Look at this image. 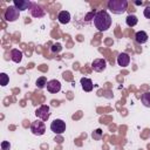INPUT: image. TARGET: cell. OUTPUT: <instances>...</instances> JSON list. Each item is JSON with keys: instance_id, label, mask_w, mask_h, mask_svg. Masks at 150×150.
Returning <instances> with one entry per match:
<instances>
[{"instance_id": "obj_1", "label": "cell", "mask_w": 150, "mask_h": 150, "mask_svg": "<svg viewBox=\"0 0 150 150\" xmlns=\"http://www.w3.org/2000/svg\"><path fill=\"white\" fill-rule=\"evenodd\" d=\"M93 21H94L95 28H97V30L100 32H104L109 29L111 26V16L107 11H103V9L95 13Z\"/></svg>"}, {"instance_id": "obj_2", "label": "cell", "mask_w": 150, "mask_h": 150, "mask_svg": "<svg viewBox=\"0 0 150 150\" xmlns=\"http://www.w3.org/2000/svg\"><path fill=\"white\" fill-rule=\"evenodd\" d=\"M128 8L127 0H110L108 2V9L112 14H123Z\"/></svg>"}, {"instance_id": "obj_3", "label": "cell", "mask_w": 150, "mask_h": 150, "mask_svg": "<svg viewBox=\"0 0 150 150\" xmlns=\"http://www.w3.org/2000/svg\"><path fill=\"white\" fill-rule=\"evenodd\" d=\"M19 16H20V11H19L14 5L7 7L6 11H5V14H4L5 20L8 21V22H14V21H16V20L19 19Z\"/></svg>"}, {"instance_id": "obj_4", "label": "cell", "mask_w": 150, "mask_h": 150, "mask_svg": "<svg viewBox=\"0 0 150 150\" xmlns=\"http://www.w3.org/2000/svg\"><path fill=\"white\" fill-rule=\"evenodd\" d=\"M30 131L35 136H42L46 132V125L41 120L33 121L30 124Z\"/></svg>"}, {"instance_id": "obj_5", "label": "cell", "mask_w": 150, "mask_h": 150, "mask_svg": "<svg viewBox=\"0 0 150 150\" xmlns=\"http://www.w3.org/2000/svg\"><path fill=\"white\" fill-rule=\"evenodd\" d=\"M50 130L56 134V135H61L66 131V122L61 118H56L50 123Z\"/></svg>"}, {"instance_id": "obj_6", "label": "cell", "mask_w": 150, "mask_h": 150, "mask_svg": "<svg viewBox=\"0 0 150 150\" xmlns=\"http://www.w3.org/2000/svg\"><path fill=\"white\" fill-rule=\"evenodd\" d=\"M35 116L41 121H47L50 116V108L47 104H42L35 110Z\"/></svg>"}, {"instance_id": "obj_7", "label": "cell", "mask_w": 150, "mask_h": 150, "mask_svg": "<svg viewBox=\"0 0 150 150\" xmlns=\"http://www.w3.org/2000/svg\"><path fill=\"white\" fill-rule=\"evenodd\" d=\"M29 14L33 18H43L46 14V11L36 2H32V6L29 8Z\"/></svg>"}, {"instance_id": "obj_8", "label": "cell", "mask_w": 150, "mask_h": 150, "mask_svg": "<svg viewBox=\"0 0 150 150\" xmlns=\"http://www.w3.org/2000/svg\"><path fill=\"white\" fill-rule=\"evenodd\" d=\"M91 68L96 73H101L107 68V61L104 59H95L91 62Z\"/></svg>"}, {"instance_id": "obj_9", "label": "cell", "mask_w": 150, "mask_h": 150, "mask_svg": "<svg viewBox=\"0 0 150 150\" xmlns=\"http://www.w3.org/2000/svg\"><path fill=\"white\" fill-rule=\"evenodd\" d=\"M46 88H47V90H48L50 94H56V93H59V91L61 90V83H60V81L53 79V80H49V81H48Z\"/></svg>"}, {"instance_id": "obj_10", "label": "cell", "mask_w": 150, "mask_h": 150, "mask_svg": "<svg viewBox=\"0 0 150 150\" xmlns=\"http://www.w3.org/2000/svg\"><path fill=\"white\" fill-rule=\"evenodd\" d=\"M13 5L21 12V11H29L30 6H32V1H27V0H14Z\"/></svg>"}, {"instance_id": "obj_11", "label": "cell", "mask_w": 150, "mask_h": 150, "mask_svg": "<svg viewBox=\"0 0 150 150\" xmlns=\"http://www.w3.org/2000/svg\"><path fill=\"white\" fill-rule=\"evenodd\" d=\"M130 63V56L128 53H120L117 56V64L120 67H127Z\"/></svg>"}, {"instance_id": "obj_12", "label": "cell", "mask_w": 150, "mask_h": 150, "mask_svg": "<svg viewBox=\"0 0 150 150\" xmlns=\"http://www.w3.org/2000/svg\"><path fill=\"white\" fill-rule=\"evenodd\" d=\"M9 56H11V60H12L13 62H15V63H20V62H21V60H22L23 54H22V52H21V50L16 49V48H13V49H11Z\"/></svg>"}, {"instance_id": "obj_13", "label": "cell", "mask_w": 150, "mask_h": 150, "mask_svg": "<svg viewBox=\"0 0 150 150\" xmlns=\"http://www.w3.org/2000/svg\"><path fill=\"white\" fill-rule=\"evenodd\" d=\"M57 20L62 25H67L70 21V14L68 11H60L57 14Z\"/></svg>"}, {"instance_id": "obj_14", "label": "cell", "mask_w": 150, "mask_h": 150, "mask_svg": "<svg viewBox=\"0 0 150 150\" xmlns=\"http://www.w3.org/2000/svg\"><path fill=\"white\" fill-rule=\"evenodd\" d=\"M148 39H149V36H148L146 32H144V30H138V32L135 34V41H136L138 45L145 43V42L148 41Z\"/></svg>"}, {"instance_id": "obj_15", "label": "cell", "mask_w": 150, "mask_h": 150, "mask_svg": "<svg viewBox=\"0 0 150 150\" xmlns=\"http://www.w3.org/2000/svg\"><path fill=\"white\" fill-rule=\"evenodd\" d=\"M80 82H81V87H82V89H83L84 91H91V90H93L94 83H93V81H91L90 79H88V77H82Z\"/></svg>"}, {"instance_id": "obj_16", "label": "cell", "mask_w": 150, "mask_h": 150, "mask_svg": "<svg viewBox=\"0 0 150 150\" xmlns=\"http://www.w3.org/2000/svg\"><path fill=\"white\" fill-rule=\"evenodd\" d=\"M137 22H138V19H137V16L134 15V14H129V15L125 18V23H127V26H129V27H135V26L137 25Z\"/></svg>"}, {"instance_id": "obj_17", "label": "cell", "mask_w": 150, "mask_h": 150, "mask_svg": "<svg viewBox=\"0 0 150 150\" xmlns=\"http://www.w3.org/2000/svg\"><path fill=\"white\" fill-rule=\"evenodd\" d=\"M141 101H142V104L146 108H150V91H146V93H143L142 96H141Z\"/></svg>"}, {"instance_id": "obj_18", "label": "cell", "mask_w": 150, "mask_h": 150, "mask_svg": "<svg viewBox=\"0 0 150 150\" xmlns=\"http://www.w3.org/2000/svg\"><path fill=\"white\" fill-rule=\"evenodd\" d=\"M47 83H48L47 79H46L45 76H40V77H38V80H36V82H35V86H36L39 89H43V88L47 87Z\"/></svg>"}, {"instance_id": "obj_19", "label": "cell", "mask_w": 150, "mask_h": 150, "mask_svg": "<svg viewBox=\"0 0 150 150\" xmlns=\"http://www.w3.org/2000/svg\"><path fill=\"white\" fill-rule=\"evenodd\" d=\"M8 82H9V76L6 73H1L0 74V84L2 87H5V86L8 84Z\"/></svg>"}, {"instance_id": "obj_20", "label": "cell", "mask_w": 150, "mask_h": 150, "mask_svg": "<svg viewBox=\"0 0 150 150\" xmlns=\"http://www.w3.org/2000/svg\"><path fill=\"white\" fill-rule=\"evenodd\" d=\"M91 137H93L94 139H101V137H102V130H101V129H96V130L91 134Z\"/></svg>"}, {"instance_id": "obj_21", "label": "cell", "mask_w": 150, "mask_h": 150, "mask_svg": "<svg viewBox=\"0 0 150 150\" xmlns=\"http://www.w3.org/2000/svg\"><path fill=\"white\" fill-rule=\"evenodd\" d=\"M11 149V143L7 141H2L1 142V150H9Z\"/></svg>"}, {"instance_id": "obj_22", "label": "cell", "mask_w": 150, "mask_h": 150, "mask_svg": "<svg viewBox=\"0 0 150 150\" xmlns=\"http://www.w3.org/2000/svg\"><path fill=\"white\" fill-rule=\"evenodd\" d=\"M143 14H144V16H145L146 19H150V6H146V7L144 8Z\"/></svg>"}, {"instance_id": "obj_23", "label": "cell", "mask_w": 150, "mask_h": 150, "mask_svg": "<svg viewBox=\"0 0 150 150\" xmlns=\"http://www.w3.org/2000/svg\"><path fill=\"white\" fill-rule=\"evenodd\" d=\"M61 50V46L60 45H54L53 48H52V52L55 53V52H60Z\"/></svg>"}, {"instance_id": "obj_24", "label": "cell", "mask_w": 150, "mask_h": 150, "mask_svg": "<svg viewBox=\"0 0 150 150\" xmlns=\"http://www.w3.org/2000/svg\"><path fill=\"white\" fill-rule=\"evenodd\" d=\"M135 5L139 6V5H143V1H135Z\"/></svg>"}]
</instances>
